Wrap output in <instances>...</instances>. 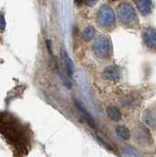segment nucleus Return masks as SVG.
I'll return each mask as SVG.
<instances>
[{
  "label": "nucleus",
  "instance_id": "dca6fc26",
  "mask_svg": "<svg viewBox=\"0 0 156 157\" xmlns=\"http://www.w3.org/2000/svg\"><path fill=\"white\" fill-rule=\"evenodd\" d=\"M98 2V0H86V3L88 6H93Z\"/></svg>",
  "mask_w": 156,
  "mask_h": 157
},
{
  "label": "nucleus",
  "instance_id": "9b49d317",
  "mask_svg": "<svg viewBox=\"0 0 156 157\" xmlns=\"http://www.w3.org/2000/svg\"><path fill=\"white\" fill-rule=\"evenodd\" d=\"M107 113L109 117H110V118L113 119L115 121H118L121 119V114L120 110H118L116 107H114V106H109L107 108Z\"/></svg>",
  "mask_w": 156,
  "mask_h": 157
},
{
  "label": "nucleus",
  "instance_id": "1a4fd4ad",
  "mask_svg": "<svg viewBox=\"0 0 156 157\" xmlns=\"http://www.w3.org/2000/svg\"><path fill=\"white\" fill-rule=\"evenodd\" d=\"M76 106H77V108H78V110L80 111V113L82 114V117L86 119V121L88 122V124L89 125H91L92 128H95V121H94V119L92 118V117L88 113V111L86 110L85 108L83 107L82 105H81V103L80 102H78L76 101Z\"/></svg>",
  "mask_w": 156,
  "mask_h": 157
},
{
  "label": "nucleus",
  "instance_id": "6e6552de",
  "mask_svg": "<svg viewBox=\"0 0 156 157\" xmlns=\"http://www.w3.org/2000/svg\"><path fill=\"white\" fill-rule=\"evenodd\" d=\"M61 56H62V60L64 61L65 67H67V75L70 77H71L74 75V71L73 61H71V59L70 58V56H68V54L64 51V50H62V51H61Z\"/></svg>",
  "mask_w": 156,
  "mask_h": 157
},
{
  "label": "nucleus",
  "instance_id": "423d86ee",
  "mask_svg": "<svg viewBox=\"0 0 156 157\" xmlns=\"http://www.w3.org/2000/svg\"><path fill=\"white\" fill-rule=\"evenodd\" d=\"M144 42L149 48L152 50H156V31L151 28H148L144 32Z\"/></svg>",
  "mask_w": 156,
  "mask_h": 157
},
{
  "label": "nucleus",
  "instance_id": "f257e3e1",
  "mask_svg": "<svg viewBox=\"0 0 156 157\" xmlns=\"http://www.w3.org/2000/svg\"><path fill=\"white\" fill-rule=\"evenodd\" d=\"M0 134L18 152H28V146L31 143L30 135L28 134V128L21 124L18 119L6 113H0Z\"/></svg>",
  "mask_w": 156,
  "mask_h": 157
},
{
  "label": "nucleus",
  "instance_id": "9d476101",
  "mask_svg": "<svg viewBox=\"0 0 156 157\" xmlns=\"http://www.w3.org/2000/svg\"><path fill=\"white\" fill-rule=\"evenodd\" d=\"M137 6L144 15L151 12V0H137Z\"/></svg>",
  "mask_w": 156,
  "mask_h": 157
},
{
  "label": "nucleus",
  "instance_id": "20e7f679",
  "mask_svg": "<svg viewBox=\"0 0 156 157\" xmlns=\"http://www.w3.org/2000/svg\"><path fill=\"white\" fill-rule=\"evenodd\" d=\"M97 23L99 27L105 28V29L114 27L115 15L111 7H109L108 5H103L99 8L97 13Z\"/></svg>",
  "mask_w": 156,
  "mask_h": 157
},
{
  "label": "nucleus",
  "instance_id": "f3484780",
  "mask_svg": "<svg viewBox=\"0 0 156 157\" xmlns=\"http://www.w3.org/2000/svg\"><path fill=\"white\" fill-rule=\"evenodd\" d=\"M83 1H84V0H74V2H76L78 5L82 4V3H83Z\"/></svg>",
  "mask_w": 156,
  "mask_h": 157
},
{
  "label": "nucleus",
  "instance_id": "f03ea898",
  "mask_svg": "<svg viewBox=\"0 0 156 157\" xmlns=\"http://www.w3.org/2000/svg\"><path fill=\"white\" fill-rule=\"evenodd\" d=\"M92 49L95 56L98 57L99 59L108 58L110 56V52H111L110 40L106 36H100L99 38L95 40Z\"/></svg>",
  "mask_w": 156,
  "mask_h": 157
},
{
  "label": "nucleus",
  "instance_id": "7ed1b4c3",
  "mask_svg": "<svg viewBox=\"0 0 156 157\" xmlns=\"http://www.w3.org/2000/svg\"><path fill=\"white\" fill-rule=\"evenodd\" d=\"M117 17L118 20L123 25L126 26H134L137 24V17L134 8L127 3H121L117 8Z\"/></svg>",
  "mask_w": 156,
  "mask_h": 157
},
{
  "label": "nucleus",
  "instance_id": "f8f14e48",
  "mask_svg": "<svg viewBox=\"0 0 156 157\" xmlns=\"http://www.w3.org/2000/svg\"><path fill=\"white\" fill-rule=\"evenodd\" d=\"M115 133L117 134V136L121 138L124 140H127L130 139V131L127 130V128L123 127V125H118V127L115 128Z\"/></svg>",
  "mask_w": 156,
  "mask_h": 157
},
{
  "label": "nucleus",
  "instance_id": "2eb2a0df",
  "mask_svg": "<svg viewBox=\"0 0 156 157\" xmlns=\"http://www.w3.org/2000/svg\"><path fill=\"white\" fill-rule=\"evenodd\" d=\"M145 118H146V121H147V124L150 125V127L156 128V119H154L153 117H146Z\"/></svg>",
  "mask_w": 156,
  "mask_h": 157
},
{
  "label": "nucleus",
  "instance_id": "ddd939ff",
  "mask_svg": "<svg viewBox=\"0 0 156 157\" xmlns=\"http://www.w3.org/2000/svg\"><path fill=\"white\" fill-rule=\"evenodd\" d=\"M95 36V29L92 27H88L86 28L85 31H84L83 33V39L85 41H90L94 38Z\"/></svg>",
  "mask_w": 156,
  "mask_h": 157
},
{
  "label": "nucleus",
  "instance_id": "0eeeda50",
  "mask_svg": "<svg viewBox=\"0 0 156 157\" xmlns=\"http://www.w3.org/2000/svg\"><path fill=\"white\" fill-rule=\"evenodd\" d=\"M103 76L106 80H110V81H115L118 80L120 77V73L118 71V68H116L115 67H108L105 68Z\"/></svg>",
  "mask_w": 156,
  "mask_h": 157
},
{
  "label": "nucleus",
  "instance_id": "39448f33",
  "mask_svg": "<svg viewBox=\"0 0 156 157\" xmlns=\"http://www.w3.org/2000/svg\"><path fill=\"white\" fill-rule=\"evenodd\" d=\"M135 138L139 143L141 144H150L151 142V135L150 132L148 131V128L141 125V127L137 128L135 132Z\"/></svg>",
  "mask_w": 156,
  "mask_h": 157
},
{
  "label": "nucleus",
  "instance_id": "4468645a",
  "mask_svg": "<svg viewBox=\"0 0 156 157\" xmlns=\"http://www.w3.org/2000/svg\"><path fill=\"white\" fill-rule=\"evenodd\" d=\"M5 26H6V23H5L4 14H3L2 12H0V31H4Z\"/></svg>",
  "mask_w": 156,
  "mask_h": 157
}]
</instances>
